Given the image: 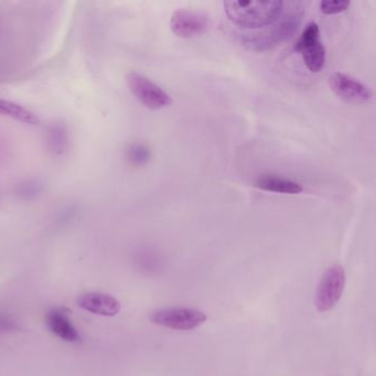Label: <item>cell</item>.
Returning a JSON list of instances; mask_svg holds the SVG:
<instances>
[{"instance_id": "12", "label": "cell", "mask_w": 376, "mask_h": 376, "mask_svg": "<svg viewBox=\"0 0 376 376\" xmlns=\"http://www.w3.org/2000/svg\"><path fill=\"white\" fill-rule=\"evenodd\" d=\"M0 115L9 117L11 120L26 125L40 124V118L36 113L28 110L18 103L11 102L7 99H0Z\"/></svg>"}, {"instance_id": "5", "label": "cell", "mask_w": 376, "mask_h": 376, "mask_svg": "<svg viewBox=\"0 0 376 376\" xmlns=\"http://www.w3.org/2000/svg\"><path fill=\"white\" fill-rule=\"evenodd\" d=\"M295 50L301 54L306 66L313 73H319L325 68V48L321 44L320 30L317 23H311L306 27Z\"/></svg>"}, {"instance_id": "3", "label": "cell", "mask_w": 376, "mask_h": 376, "mask_svg": "<svg viewBox=\"0 0 376 376\" xmlns=\"http://www.w3.org/2000/svg\"><path fill=\"white\" fill-rule=\"evenodd\" d=\"M126 80L132 94L148 110H163L173 105L170 95L143 74L132 72Z\"/></svg>"}, {"instance_id": "17", "label": "cell", "mask_w": 376, "mask_h": 376, "mask_svg": "<svg viewBox=\"0 0 376 376\" xmlns=\"http://www.w3.org/2000/svg\"><path fill=\"white\" fill-rule=\"evenodd\" d=\"M19 330V325L13 318L6 315H0V333L13 332Z\"/></svg>"}, {"instance_id": "11", "label": "cell", "mask_w": 376, "mask_h": 376, "mask_svg": "<svg viewBox=\"0 0 376 376\" xmlns=\"http://www.w3.org/2000/svg\"><path fill=\"white\" fill-rule=\"evenodd\" d=\"M255 187L267 192L282 194H298L303 190L300 183L274 175H261L255 182Z\"/></svg>"}, {"instance_id": "4", "label": "cell", "mask_w": 376, "mask_h": 376, "mask_svg": "<svg viewBox=\"0 0 376 376\" xmlns=\"http://www.w3.org/2000/svg\"><path fill=\"white\" fill-rule=\"evenodd\" d=\"M150 320L173 330H192L206 322V315L194 308H167L151 313Z\"/></svg>"}, {"instance_id": "15", "label": "cell", "mask_w": 376, "mask_h": 376, "mask_svg": "<svg viewBox=\"0 0 376 376\" xmlns=\"http://www.w3.org/2000/svg\"><path fill=\"white\" fill-rule=\"evenodd\" d=\"M349 6V0H325L319 4V9L323 15H338L348 11Z\"/></svg>"}, {"instance_id": "14", "label": "cell", "mask_w": 376, "mask_h": 376, "mask_svg": "<svg viewBox=\"0 0 376 376\" xmlns=\"http://www.w3.org/2000/svg\"><path fill=\"white\" fill-rule=\"evenodd\" d=\"M150 157L149 148L144 144H130L126 149V158L134 167H143L149 161Z\"/></svg>"}, {"instance_id": "7", "label": "cell", "mask_w": 376, "mask_h": 376, "mask_svg": "<svg viewBox=\"0 0 376 376\" xmlns=\"http://www.w3.org/2000/svg\"><path fill=\"white\" fill-rule=\"evenodd\" d=\"M331 91L349 104H364L372 99V93L363 83L348 74L333 73L329 77Z\"/></svg>"}, {"instance_id": "1", "label": "cell", "mask_w": 376, "mask_h": 376, "mask_svg": "<svg viewBox=\"0 0 376 376\" xmlns=\"http://www.w3.org/2000/svg\"><path fill=\"white\" fill-rule=\"evenodd\" d=\"M224 11L234 25L245 29L272 26L282 15L285 4L270 1H224Z\"/></svg>"}, {"instance_id": "10", "label": "cell", "mask_w": 376, "mask_h": 376, "mask_svg": "<svg viewBox=\"0 0 376 376\" xmlns=\"http://www.w3.org/2000/svg\"><path fill=\"white\" fill-rule=\"evenodd\" d=\"M46 323L49 330L58 339L70 344H77L81 341L79 331L72 322L65 309L54 308L48 311L46 315Z\"/></svg>"}, {"instance_id": "8", "label": "cell", "mask_w": 376, "mask_h": 376, "mask_svg": "<svg viewBox=\"0 0 376 376\" xmlns=\"http://www.w3.org/2000/svg\"><path fill=\"white\" fill-rule=\"evenodd\" d=\"M210 26L208 15L194 11L181 9L171 15L170 28L178 38L191 39L203 35Z\"/></svg>"}, {"instance_id": "6", "label": "cell", "mask_w": 376, "mask_h": 376, "mask_svg": "<svg viewBox=\"0 0 376 376\" xmlns=\"http://www.w3.org/2000/svg\"><path fill=\"white\" fill-rule=\"evenodd\" d=\"M346 286V272L344 268L336 265L329 268L321 278L317 290L315 306L320 313L332 309L340 300Z\"/></svg>"}, {"instance_id": "16", "label": "cell", "mask_w": 376, "mask_h": 376, "mask_svg": "<svg viewBox=\"0 0 376 376\" xmlns=\"http://www.w3.org/2000/svg\"><path fill=\"white\" fill-rule=\"evenodd\" d=\"M40 192V186L36 182H26L25 184H21L20 190H19V196H25L26 199L35 198L37 194Z\"/></svg>"}, {"instance_id": "13", "label": "cell", "mask_w": 376, "mask_h": 376, "mask_svg": "<svg viewBox=\"0 0 376 376\" xmlns=\"http://www.w3.org/2000/svg\"><path fill=\"white\" fill-rule=\"evenodd\" d=\"M46 146L54 155L62 156L69 149L70 134L65 125L56 123L46 132Z\"/></svg>"}, {"instance_id": "9", "label": "cell", "mask_w": 376, "mask_h": 376, "mask_svg": "<svg viewBox=\"0 0 376 376\" xmlns=\"http://www.w3.org/2000/svg\"><path fill=\"white\" fill-rule=\"evenodd\" d=\"M77 306L87 313L104 317H114L120 311V303L113 296L103 292H87L79 296Z\"/></svg>"}, {"instance_id": "2", "label": "cell", "mask_w": 376, "mask_h": 376, "mask_svg": "<svg viewBox=\"0 0 376 376\" xmlns=\"http://www.w3.org/2000/svg\"><path fill=\"white\" fill-rule=\"evenodd\" d=\"M300 23H301V13L298 11L289 13V15H284L282 18L280 17L268 30L258 33V35L245 37L243 40L249 48L254 49L257 51L270 50L292 38V35L299 27Z\"/></svg>"}]
</instances>
